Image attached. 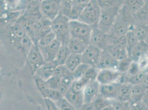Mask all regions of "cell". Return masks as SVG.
<instances>
[{
	"mask_svg": "<svg viewBox=\"0 0 148 110\" xmlns=\"http://www.w3.org/2000/svg\"><path fill=\"white\" fill-rule=\"evenodd\" d=\"M122 74L114 69L99 70L97 81L100 85L108 84L119 81Z\"/></svg>",
	"mask_w": 148,
	"mask_h": 110,
	"instance_id": "10",
	"label": "cell"
},
{
	"mask_svg": "<svg viewBox=\"0 0 148 110\" xmlns=\"http://www.w3.org/2000/svg\"><path fill=\"white\" fill-rule=\"evenodd\" d=\"M124 5L127 7L130 11L134 14L144 6V0H127L124 1Z\"/></svg>",
	"mask_w": 148,
	"mask_h": 110,
	"instance_id": "30",
	"label": "cell"
},
{
	"mask_svg": "<svg viewBox=\"0 0 148 110\" xmlns=\"http://www.w3.org/2000/svg\"><path fill=\"white\" fill-rule=\"evenodd\" d=\"M132 87V86L128 83L121 84L116 100L124 103L130 102Z\"/></svg>",
	"mask_w": 148,
	"mask_h": 110,
	"instance_id": "23",
	"label": "cell"
},
{
	"mask_svg": "<svg viewBox=\"0 0 148 110\" xmlns=\"http://www.w3.org/2000/svg\"><path fill=\"white\" fill-rule=\"evenodd\" d=\"M70 20L67 17L60 13L51 22V29L56 34V39L62 44L68 45L71 37L70 35L69 23Z\"/></svg>",
	"mask_w": 148,
	"mask_h": 110,
	"instance_id": "1",
	"label": "cell"
},
{
	"mask_svg": "<svg viewBox=\"0 0 148 110\" xmlns=\"http://www.w3.org/2000/svg\"><path fill=\"white\" fill-rule=\"evenodd\" d=\"M130 110H148V107L143 101L130 102Z\"/></svg>",
	"mask_w": 148,
	"mask_h": 110,
	"instance_id": "44",
	"label": "cell"
},
{
	"mask_svg": "<svg viewBox=\"0 0 148 110\" xmlns=\"http://www.w3.org/2000/svg\"><path fill=\"white\" fill-rule=\"evenodd\" d=\"M62 1L44 0L40 3L41 11L43 17L53 21L61 12Z\"/></svg>",
	"mask_w": 148,
	"mask_h": 110,
	"instance_id": "5",
	"label": "cell"
},
{
	"mask_svg": "<svg viewBox=\"0 0 148 110\" xmlns=\"http://www.w3.org/2000/svg\"><path fill=\"white\" fill-rule=\"evenodd\" d=\"M99 5L101 8H113L121 7L123 5L124 1L112 0V1H101L99 0Z\"/></svg>",
	"mask_w": 148,
	"mask_h": 110,
	"instance_id": "35",
	"label": "cell"
},
{
	"mask_svg": "<svg viewBox=\"0 0 148 110\" xmlns=\"http://www.w3.org/2000/svg\"><path fill=\"white\" fill-rule=\"evenodd\" d=\"M54 75L62 79L66 77L73 75V72L70 71L65 65H60L56 68Z\"/></svg>",
	"mask_w": 148,
	"mask_h": 110,
	"instance_id": "33",
	"label": "cell"
},
{
	"mask_svg": "<svg viewBox=\"0 0 148 110\" xmlns=\"http://www.w3.org/2000/svg\"><path fill=\"white\" fill-rule=\"evenodd\" d=\"M61 46V43L56 39L49 45L43 47H39L46 62L54 61Z\"/></svg>",
	"mask_w": 148,
	"mask_h": 110,
	"instance_id": "13",
	"label": "cell"
},
{
	"mask_svg": "<svg viewBox=\"0 0 148 110\" xmlns=\"http://www.w3.org/2000/svg\"><path fill=\"white\" fill-rule=\"evenodd\" d=\"M118 61L114 59L106 51L102 52L99 63V69H114L117 70Z\"/></svg>",
	"mask_w": 148,
	"mask_h": 110,
	"instance_id": "17",
	"label": "cell"
},
{
	"mask_svg": "<svg viewBox=\"0 0 148 110\" xmlns=\"http://www.w3.org/2000/svg\"><path fill=\"white\" fill-rule=\"evenodd\" d=\"M121 83L116 82L108 84L101 85L99 94L103 97L111 100H116Z\"/></svg>",
	"mask_w": 148,
	"mask_h": 110,
	"instance_id": "14",
	"label": "cell"
},
{
	"mask_svg": "<svg viewBox=\"0 0 148 110\" xmlns=\"http://www.w3.org/2000/svg\"><path fill=\"white\" fill-rule=\"evenodd\" d=\"M126 41H127V47L126 49L127 50L129 57L131 55L133 49L136 47V45L139 42L138 39L136 36L134 32L133 31V28L130 29L127 32L125 35Z\"/></svg>",
	"mask_w": 148,
	"mask_h": 110,
	"instance_id": "29",
	"label": "cell"
},
{
	"mask_svg": "<svg viewBox=\"0 0 148 110\" xmlns=\"http://www.w3.org/2000/svg\"><path fill=\"white\" fill-rule=\"evenodd\" d=\"M99 71V69L98 68L90 67L84 77L89 81V83L96 81Z\"/></svg>",
	"mask_w": 148,
	"mask_h": 110,
	"instance_id": "39",
	"label": "cell"
},
{
	"mask_svg": "<svg viewBox=\"0 0 148 110\" xmlns=\"http://www.w3.org/2000/svg\"><path fill=\"white\" fill-rule=\"evenodd\" d=\"M140 68L139 67V65L138 64V62H132L130 66V68L128 71V72L125 74L126 79H127V82L128 79L130 77L135 75L136 74L138 73L139 72H140ZM128 83V82H127Z\"/></svg>",
	"mask_w": 148,
	"mask_h": 110,
	"instance_id": "41",
	"label": "cell"
},
{
	"mask_svg": "<svg viewBox=\"0 0 148 110\" xmlns=\"http://www.w3.org/2000/svg\"><path fill=\"white\" fill-rule=\"evenodd\" d=\"M70 54L71 52L68 48V45L62 44V46L56 56V59L54 61L57 66L64 65Z\"/></svg>",
	"mask_w": 148,
	"mask_h": 110,
	"instance_id": "25",
	"label": "cell"
},
{
	"mask_svg": "<svg viewBox=\"0 0 148 110\" xmlns=\"http://www.w3.org/2000/svg\"><path fill=\"white\" fill-rule=\"evenodd\" d=\"M121 7L101 8L98 28L108 34L112 29Z\"/></svg>",
	"mask_w": 148,
	"mask_h": 110,
	"instance_id": "4",
	"label": "cell"
},
{
	"mask_svg": "<svg viewBox=\"0 0 148 110\" xmlns=\"http://www.w3.org/2000/svg\"><path fill=\"white\" fill-rule=\"evenodd\" d=\"M146 55H147V56H148V51H147V54H146Z\"/></svg>",
	"mask_w": 148,
	"mask_h": 110,
	"instance_id": "53",
	"label": "cell"
},
{
	"mask_svg": "<svg viewBox=\"0 0 148 110\" xmlns=\"http://www.w3.org/2000/svg\"><path fill=\"white\" fill-rule=\"evenodd\" d=\"M71 38L79 39L90 44V37L93 28L78 20H71L69 23Z\"/></svg>",
	"mask_w": 148,
	"mask_h": 110,
	"instance_id": "3",
	"label": "cell"
},
{
	"mask_svg": "<svg viewBox=\"0 0 148 110\" xmlns=\"http://www.w3.org/2000/svg\"><path fill=\"white\" fill-rule=\"evenodd\" d=\"M146 92V89L141 84L132 86L131 91V101H142Z\"/></svg>",
	"mask_w": 148,
	"mask_h": 110,
	"instance_id": "27",
	"label": "cell"
},
{
	"mask_svg": "<svg viewBox=\"0 0 148 110\" xmlns=\"http://www.w3.org/2000/svg\"><path fill=\"white\" fill-rule=\"evenodd\" d=\"M56 67L55 62H47L36 72L34 77L46 81L54 76Z\"/></svg>",
	"mask_w": 148,
	"mask_h": 110,
	"instance_id": "15",
	"label": "cell"
},
{
	"mask_svg": "<svg viewBox=\"0 0 148 110\" xmlns=\"http://www.w3.org/2000/svg\"><path fill=\"white\" fill-rule=\"evenodd\" d=\"M45 101L47 103V105L48 107V110H60L57 106L56 105V103L51 100L45 99Z\"/></svg>",
	"mask_w": 148,
	"mask_h": 110,
	"instance_id": "46",
	"label": "cell"
},
{
	"mask_svg": "<svg viewBox=\"0 0 148 110\" xmlns=\"http://www.w3.org/2000/svg\"><path fill=\"white\" fill-rule=\"evenodd\" d=\"M112 104V100L103 97L100 94L99 96L93 102V105L97 110H101L105 107L111 105Z\"/></svg>",
	"mask_w": 148,
	"mask_h": 110,
	"instance_id": "31",
	"label": "cell"
},
{
	"mask_svg": "<svg viewBox=\"0 0 148 110\" xmlns=\"http://www.w3.org/2000/svg\"><path fill=\"white\" fill-rule=\"evenodd\" d=\"M64 97L77 110H79L84 105L83 92H76L71 86L64 95Z\"/></svg>",
	"mask_w": 148,
	"mask_h": 110,
	"instance_id": "16",
	"label": "cell"
},
{
	"mask_svg": "<svg viewBox=\"0 0 148 110\" xmlns=\"http://www.w3.org/2000/svg\"><path fill=\"white\" fill-rule=\"evenodd\" d=\"M132 60L130 57L122 61L118 62L117 71L121 73L125 74L128 71L130 66L132 63Z\"/></svg>",
	"mask_w": 148,
	"mask_h": 110,
	"instance_id": "36",
	"label": "cell"
},
{
	"mask_svg": "<svg viewBox=\"0 0 148 110\" xmlns=\"http://www.w3.org/2000/svg\"><path fill=\"white\" fill-rule=\"evenodd\" d=\"M89 45L80 40L70 38L68 43V46L71 53L82 55Z\"/></svg>",
	"mask_w": 148,
	"mask_h": 110,
	"instance_id": "20",
	"label": "cell"
},
{
	"mask_svg": "<svg viewBox=\"0 0 148 110\" xmlns=\"http://www.w3.org/2000/svg\"><path fill=\"white\" fill-rule=\"evenodd\" d=\"M145 74H146L145 72L141 71L140 72H139L138 73L136 74L135 75L128 78L127 80V82L130 84L132 86L141 84Z\"/></svg>",
	"mask_w": 148,
	"mask_h": 110,
	"instance_id": "42",
	"label": "cell"
},
{
	"mask_svg": "<svg viewBox=\"0 0 148 110\" xmlns=\"http://www.w3.org/2000/svg\"><path fill=\"white\" fill-rule=\"evenodd\" d=\"M108 34L99 29L98 27L93 28L90 37V44L98 48L101 50H105L107 46Z\"/></svg>",
	"mask_w": 148,
	"mask_h": 110,
	"instance_id": "11",
	"label": "cell"
},
{
	"mask_svg": "<svg viewBox=\"0 0 148 110\" xmlns=\"http://www.w3.org/2000/svg\"><path fill=\"white\" fill-rule=\"evenodd\" d=\"M113 110V105H112V104L111 105H110V106H108L105 107L103 109H102V110Z\"/></svg>",
	"mask_w": 148,
	"mask_h": 110,
	"instance_id": "50",
	"label": "cell"
},
{
	"mask_svg": "<svg viewBox=\"0 0 148 110\" xmlns=\"http://www.w3.org/2000/svg\"><path fill=\"white\" fill-rule=\"evenodd\" d=\"M148 50V45L144 41H139L133 49L130 58L134 62H138L143 56L146 55Z\"/></svg>",
	"mask_w": 148,
	"mask_h": 110,
	"instance_id": "21",
	"label": "cell"
},
{
	"mask_svg": "<svg viewBox=\"0 0 148 110\" xmlns=\"http://www.w3.org/2000/svg\"><path fill=\"white\" fill-rule=\"evenodd\" d=\"M145 3H146L147 5H148V0H145Z\"/></svg>",
	"mask_w": 148,
	"mask_h": 110,
	"instance_id": "52",
	"label": "cell"
},
{
	"mask_svg": "<svg viewBox=\"0 0 148 110\" xmlns=\"http://www.w3.org/2000/svg\"><path fill=\"white\" fill-rule=\"evenodd\" d=\"M27 60L33 74L46 62L38 44H34L27 56Z\"/></svg>",
	"mask_w": 148,
	"mask_h": 110,
	"instance_id": "6",
	"label": "cell"
},
{
	"mask_svg": "<svg viewBox=\"0 0 148 110\" xmlns=\"http://www.w3.org/2000/svg\"><path fill=\"white\" fill-rule=\"evenodd\" d=\"M141 85H142L145 89L146 90H148V74L146 73L143 80L142 81V83H141Z\"/></svg>",
	"mask_w": 148,
	"mask_h": 110,
	"instance_id": "48",
	"label": "cell"
},
{
	"mask_svg": "<svg viewBox=\"0 0 148 110\" xmlns=\"http://www.w3.org/2000/svg\"><path fill=\"white\" fill-rule=\"evenodd\" d=\"M60 82L61 79L54 75L50 78L49 79L45 81V84L47 88L58 91L60 85Z\"/></svg>",
	"mask_w": 148,
	"mask_h": 110,
	"instance_id": "38",
	"label": "cell"
},
{
	"mask_svg": "<svg viewBox=\"0 0 148 110\" xmlns=\"http://www.w3.org/2000/svg\"><path fill=\"white\" fill-rule=\"evenodd\" d=\"M100 86L96 80L90 83L86 86L83 91L84 104H92L99 95Z\"/></svg>",
	"mask_w": 148,
	"mask_h": 110,
	"instance_id": "12",
	"label": "cell"
},
{
	"mask_svg": "<svg viewBox=\"0 0 148 110\" xmlns=\"http://www.w3.org/2000/svg\"><path fill=\"white\" fill-rule=\"evenodd\" d=\"M79 110H97L93 106L92 104H84Z\"/></svg>",
	"mask_w": 148,
	"mask_h": 110,
	"instance_id": "47",
	"label": "cell"
},
{
	"mask_svg": "<svg viewBox=\"0 0 148 110\" xmlns=\"http://www.w3.org/2000/svg\"><path fill=\"white\" fill-rule=\"evenodd\" d=\"M101 13V8L99 1L91 0L89 1L77 20L92 28L98 27Z\"/></svg>",
	"mask_w": 148,
	"mask_h": 110,
	"instance_id": "2",
	"label": "cell"
},
{
	"mask_svg": "<svg viewBox=\"0 0 148 110\" xmlns=\"http://www.w3.org/2000/svg\"><path fill=\"white\" fill-rule=\"evenodd\" d=\"M139 67L142 71H145L148 68V57L146 55L143 56L138 62Z\"/></svg>",
	"mask_w": 148,
	"mask_h": 110,
	"instance_id": "45",
	"label": "cell"
},
{
	"mask_svg": "<svg viewBox=\"0 0 148 110\" xmlns=\"http://www.w3.org/2000/svg\"><path fill=\"white\" fill-rule=\"evenodd\" d=\"M56 39V34L52 31L49 34L40 39L37 44L39 47L46 46L47 45H49L51 43H53Z\"/></svg>",
	"mask_w": 148,
	"mask_h": 110,
	"instance_id": "37",
	"label": "cell"
},
{
	"mask_svg": "<svg viewBox=\"0 0 148 110\" xmlns=\"http://www.w3.org/2000/svg\"><path fill=\"white\" fill-rule=\"evenodd\" d=\"M107 45H110L118 48L126 49L127 41L125 35L117 37L112 34H108Z\"/></svg>",
	"mask_w": 148,
	"mask_h": 110,
	"instance_id": "26",
	"label": "cell"
},
{
	"mask_svg": "<svg viewBox=\"0 0 148 110\" xmlns=\"http://www.w3.org/2000/svg\"><path fill=\"white\" fill-rule=\"evenodd\" d=\"M12 39H21L27 36L25 31H24L21 23L18 20L15 22L14 24L12 26Z\"/></svg>",
	"mask_w": 148,
	"mask_h": 110,
	"instance_id": "32",
	"label": "cell"
},
{
	"mask_svg": "<svg viewBox=\"0 0 148 110\" xmlns=\"http://www.w3.org/2000/svg\"><path fill=\"white\" fill-rule=\"evenodd\" d=\"M113 110H130V102H120L117 100H112Z\"/></svg>",
	"mask_w": 148,
	"mask_h": 110,
	"instance_id": "43",
	"label": "cell"
},
{
	"mask_svg": "<svg viewBox=\"0 0 148 110\" xmlns=\"http://www.w3.org/2000/svg\"><path fill=\"white\" fill-rule=\"evenodd\" d=\"M55 103L60 110H77L64 96Z\"/></svg>",
	"mask_w": 148,
	"mask_h": 110,
	"instance_id": "40",
	"label": "cell"
},
{
	"mask_svg": "<svg viewBox=\"0 0 148 110\" xmlns=\"http://www.w3.org/2000/svg\"><path fill=\"white\" fill-rule=\"evenodd\" d=\"M89 1V0L71 1V8L68 18L70 20H77L81 13L88 3Z\"/></svg>",
	"mask_w": 148,
	"mask_h": 110,
	"instance_id": "18",
	"label": "cell"
},
{
	"mask_svg": "<svg viewBox=\"0 0 148 110\" xmlns=\"http://www.w3.org/2000/svg\"><path fill=\"white\" fill-rule=\"evenodd\" d=\"M142 101L148 107V90H147V92H145V96H144Z\"/></svg>",
	"mask_w": 148,
	"mask_h": 110,
	"instance_id": "49",
	"label": "cell"
},
{
	"mask_svg": "<svg viewBox=\"0 0 148 110\" xmlns=\"http://www.w3.org/2000/svg\"><path fill=\"white\" fill-rule=\"evenodd\" d=\"M40 3L41 1H31L26 7L22 16L33 23L42 18L43 16L41 11Z\"/></svg>",
	"mask_w": 148,
	"mask_h": 110,
	"instance_id": "9",
	"label": "cell"
},
{
	"mask_svg": "<svg viewBox=\"0 0 148 110\" xmlns=\"http://www.w3.org/2000/svg\"><path fill=\"white\" fill-rule=\"evenodd\" d=\"M34 80L38 90L45 99L49 100L56 103L64 96L59 91L47 88L45 84V81L36 77H34Z\"/></svg>",
	"mask_w": 148,
	"mask_h": 110,
	"instance_id": "8",
	"label": "cell"
},
{
	"mask_svg": "<svg viewBox=\"0 0 148 110\" xmlns=\"http://www.w3.org/2000/svg\"><path fill=\"white\" fill-rule=\"evenodd\" d=\"M102 50L90 44L82 54V63L99 69V63Z\"/></svg>",
	"mask_w": 148,
	"mask_h": 110,
	"instance_id": "7",
	"label": "cell"
},
{
	"mask_svg": "<svg viewBox=\"0 0 148 110\" xmlns=\"http://www.w3.org/2000/svg\"><path fill=\"white\" fill-rule=\"evenodd\" d=\"M81 63V55L71 53L65 62V65L70 71L73 72Z\"/></svg>",
	"mask_w": 148,
	"mask_h": 110,
	"instance_id": "28",
	"label": "cell"
},
{
	"mask_svg": "<svg viewBox=\"0 0 148 110\" xmlns=\"http://www.w3.org/2000/svg\"><path fill=\"white\" fill-rule=\"evenodd\" d=\"M13 42H14V45L26 57L34 44L33 40L27 35L21 39H13Z\"/></svg>",
	"mask_w": 148,
	"mask_h": 110,
	"instance_id": "19",
	"label": "cell"
},
{
	"mask_svg": "<svg viewBox=\"0 0 148 110\" xmlns=\"http://www.w3.org/2000/svg\"><path fill=\"white\" fill-rule=\"evenodd\" d=\"M105 50L118 62L129 57V55L126 49L118 48L110 45H107Z\"/></svg>",
	"mask_w": 148,
	"mask_h": 110,
	"instance_id": "22",
	"label": "cell"
},
{
	"mask_svg": "<svg viewBox=\"0 0 148 110\" xmlns=\"http://www.w3.org/2000/svg\"><path fill=\"white\" fill-rule=\"evenodd\" d=\"M90 67V66L82 63L79 65L76 69L73 72V75L74 77V79H79L82 78L86 73L87 70Z\"/></svg>",
	"mask_w": 148,
	"mask_h": 110,
	"instance_id": "34",
	"label": "cell"
},
{
	"mask_svg": "<svg viewBox=\"0 0 148 110\" xmlns=\"http://www.w3.org/2000/svg\"><path fill=\"white\" fill-rule=\"evenodd\" d=\"M148 23V5L144 6L134 14V26Z\"/></svg>",
	"mask_w": 148,
	"mask_h": 110,
	"instance_id": "24",
	"label": "cell"
},
{
	"mask_svg": "<svg viewBox=\"0 0 148 110\" xmlns=\"http://www.w3.org/2000/svg\"><path fill=\"white\" fill-rule=\"evenodd\" d=\"M144 41L148 45V35H147V36L146 37V38H145V39L144 40Z\"/></svg>",
	"mask_w": 148,
	"mask_h": 110,
	"instance_id": "51",
	"label": "cell"
}]
</instances>
